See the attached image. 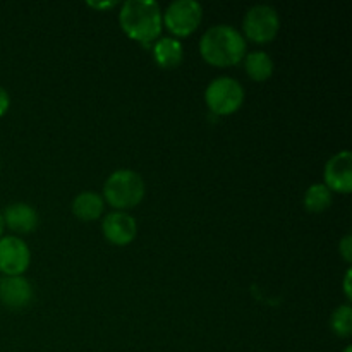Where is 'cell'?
I'll use <instances>...</instances> for the list:
<instances>
[{
    "instance_id": "3957f363",
    "label": "cell",
    "mask_w": 352,
    "mask_h": 352,
    "mask_svg": "<svg viewBox=\"0 0 352 352\" xmlns=\"http://www.w3.org/2000/svg\"><path fill=\"white\" fill-rule=\"evenodd\" d=\"M103 196L116 212L134 208L144 198V181L138 172L122 168L109 175L103 184Z\"/></svg>"
},
{
    "instance_id": "52a82bcc",
    "label": "cell",
    "mask_w": 352,
    "mask_h": 352,
    "mask_svg": "<svg viewBox=\"0 0 352 352\" xmlns=\"http://www.w3.org/2000/svg\"><path fill=\"white\" fill-rule=\"evenodd\" d=\"M31 261L28 244L17 236L0 237V272L6 277L23 275Z\"/></svg>"
},
{
    "instance_id": "8992f818",
    "label": "cell",
    "mask_w": 352,
    "mask_h": 352,
    "mask_svg": "<svg viewBox=\"0 0 352 352\" xmlns=\"http://www.w3.org/2000/svg\"><path fill=\"white\" fill-rule=\"evenodd\" d=\"M203 19V9L196 0H175L168 3L162 21L175 36H188L198 30Z\"/></svg>"
},
{
    "instance_id": "9c48e42d",
    "label": "cell",
    "mask_w": 352,
    "mask_h": 352,
    "mask_svg": "<svg viewBox=\"0 0 352 352\" xmlns=\"http://www.w3.org/2000/svg\"><path fill=\"white\" fill-rule=\"evenodd\" d=\"M103 236L109 243L116 246H126L133 243L138 234L136 220L126 212H112L107 213L105 219L102 220Z\"/></svg>"
},
{
    "instance_id": "5bb4252c",
    "label": "cell",
    "mask_w": 352,
    "mask_h": 352,
    "mask_svg": "<svg viewBox=\"0 0 352 352\" xmlns=\"http://www.w3.org/2000/svg\"><path fill=\"white\" fill-rule=\"evenodd\" d=\"M244 69L253 81H267L274 74V60L265 52H251L244 58Z\"/></svg>"
},
{
    "instance_id": "4fadbf2b",
    "label": "cell",
    "mask_w": 352,
    "mask_h": 352,
    "mask_svg": "<svg viewBox=\"0 0 352 352\" xmlns=\"http://www.w3.org/2000/svg\"><path fill=\"white\" fill-rule=\"evenodd\" d=\"M153 57L162 69H175L182 62L184 48L175 38H160L153 45Z\"/></svg>"
},
{
    "instance_id": "44dd1931",
    "label": "cell",
    "mask_w": 352,
    "mask_h": 352,
    "mask_svg": "<svg viewBox=\"0 0 352 352\" xmlns=\"http://www.w3.org/2000/svg\"><path fill=\"white\" fill-rule=\"evenodd\" d=\"M3 219H2V213H0V237H2V234H3Z\"/></svg>"
},
{
    "instance_id": "7a4b0ae2",
    "label": "cell",
    "mask_w": 352,
    "mask_h": 352,
    "mask_svg": "<svg viewBox=\"0 0 352 352\" xmlns=\"http://www.w3.org/2000/svg\"><path fill=\"white\" fill-rule=\"evenodd\" d=\"M119 23L127 36L150 45L160 36L162 9L155 0H127L120 7Z\"/></svg>"
},
{
    "instance_id": "7c38bea8",
    "label": "cell",
    "mask_w": 352,
    "mask_h": 352,
    "mask_svg": "<svg viewBox=\"0 0 352 352\" xmlns=\"http://www.w3.org/2000/svg\"><path fill=\"white\" fill-rule=\"evenodd\" d=\"M105 201L98 192L82 191L72 201V213L82 222H93L103 215Z\"/></svg>"
},
{
    "instance_id": "277c9868",
    "label": "cell",
    "mask_w": 352,
    "mask_h": 352,
    "mask_svg": "<svg viewBox=\"0 0 352 352\" xmlns=\"http://www.w3.org/2000/svg\"><path fill=\"white\" fill-rule=\"evenodd\" d=\"M208 109L217 116H230L237 112L244 102V88L237 79L222 76L213 79L205 91Z\"/></svg>"
},
{
    "instance_id": "ba28073f",
    "label": "cell",
    "mask_w": 352,
    "mask_h": 352,
    "mask_svg": "<svg viewBox=\"0 0 352 352\" xmlns=\"http://www.w3.org/2000/svg\"><path fill=\"white\" fill-rule=\"evenodd\" d=\"M325 186L330 191L349 195L352 189V155L349 150L333 155L323 170Z\"/></svg>"
},
{
    "instance_id": "ac0fdd59",
    "label": "cell",
    "mask_w": 352,
    "mask_h": 352,
    "mask_svg": "<svg viewBox=\"0 0 352 352\" xmlns=\"http://www.w3.org/2000/svg\"><path fill=\"white\" fill-rule=\"evenodd\" d=\"M9 105H10V98H9V93L6 91V89L0 86V117L3 116V113L9 110Z\"/></svg>"
},
{
    "instance_id": "9a60e30c",
    "label": "cell",
    "mask_w": 352,
    "mask_h": 352,
    "mask_svg": "<svg viewBox=\"0 0 352 352\" xmlns=\"http://www.w3.org/2000/svg\"><path fill=\"white\" fill-rule=\"evenodd\" d=\"M333 201V195L325 184H313L305 192V206L308 212L320 213L330 208Z\"/></svg>"
},
{
    "instance_id": "8fae6325",
    "label": "cell",
    "mask_w": 352,
    "mask_h": 352,
    "mask_svg": "<svg viewBox=\"0 0 352 352\" xmlns=\"http://www.w3.org/2000/svg\"><path fill=\"white\" fill-rule=\"evenodd\" d=\"M3 226L17 234H30L38 226V213L28 203H12L2 213Z\"/></svg>"
},
{
    "instance_id": "d6986e66",
    "label": "cell",
    "mask_w": 352,
    "mask_h": 352,
    "mask_svg": "<svg viewBox=\"0 0 352 352\" xmlns=\"http://www.w3.org/2000/svg\"><path fill=\"white\" fill-rule=\"evenodd\" d=\"M351 275H352V272H351V268L349 270H347V274H346V282H344V291H346V296H347V299H351L352 298V292H351Z\"/></svg>"
},
{
    "instance_id": "6da1fadb",
    "label": "cell",
    "mask_w": 352,
    "mask_h": 352,
    "mask_svg": "<svg viewBox=\"0 0 352 352\" xmlns=\"http://www.w3.org/2000/svg\"><path fill=\"white\" fill-rule=\"evenodd\" d=\"M201 57L217 67H229L243 60L246 54V40L234 26L219 24L205 31L199 41Z\"/></svg>"
},
{
    "instance_id": "30bf717a",
    "label": "cell",
    "mask_w": 352,
    "mask_h": 352,
    "mask_svg": "<svg viewBox=\"0 0 352 352\" xmlns=\"http://www.w3.org/2000/svg\"><path fill=\"white\" fill-rule=\"evenodd\" d=\"M0 301L12 309L26 308L33 301V287L23 275L3 277L0 280Z\"/></svg>"
},
{
    "instance_id": "7402d4cb",
    "label": "cell",
    "mask_w": 352,
    "mask_h": 352,
    "mask_svg": "<svg viewBox=\"0 0 352 352\" xmlns=\"http://www.w3.org/2000/svg\"><path fill=\"white\" fill-rule=\"evenodd\" d=\"M344 352H352V349H351V347H346V349H344Z\"/></svg>"
},
{
    "instance_id": "5b68a950",
    "label": "cell",
    "mask_w": 352,
    "mask_h": 352,
    "mask_svg": "<svg viewBox=\"0 0 352 352\" xmlns=\"http://www.w3.org/2000/svg\"><path fill=\"white\" fill-rule=\"evenodd\" d=\"M280 28V17L277 10L267 3H258L253 6L243 19V31L248 40L254 43H268L274 40Z\"/></svg>"
},
{
    "instance_id": "ffe728a7",
    "label": "cell",
    "mask_w": 352,
    "mask_h": 352,
    "mask_svg": "<svg viewBox=\"0 0 352 352\" xmlns=\"http://www.w3.org/2000/svg\"><path fill=\"white\" fill-rule=\"evenodd\" d=\"M89 7H95V9H107V7H113L116 2H105V3H96V2H88Z\"/></svg>"
},
{
    "instance_id": "2e32d148",
    "label": "cell",
    "mask_w": 352,
    "mask_h": 352,
    "mask_svg": "<svg viewBox=\"0 0 352 352\" xmlns=\"http://www.w3.org/2000/svg\"><path fill=\"white\" fill-rule=\"evenodd\" d=\"M330 327L332 332L339 337H349L352 333V309L349 305L339 306L336 311L332 313L330 318Z\"/></svg>"
},
{
    "instance_id": "e0dca14e",
    "label": "cell",
    "mask_w": 352,
    "mask_h": 352,
    "mask_svg": "<svg viewBox=\"0 0 352 352\" xmlns=\"http://www.w3.org/2000/svg\"><path fill=\"white\" fill-rule=\"evenodd\" d=\"M339 251L342 254V258L346 260V263H351L352 261V237L351 234L342 237V241L339 243Z\"/></svg>"
}]
</instances>
